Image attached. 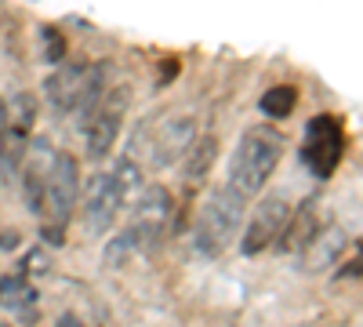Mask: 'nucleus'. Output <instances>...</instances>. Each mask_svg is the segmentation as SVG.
Instances as JSON below:
<instances>
[{
  "label": "nucleus",
  "instance_id": "1",
  "mask_svg": "<svg viewBox=\"0 0 363 327\" xmlns=\"http://www.w3.org/2000/svg\"><path fill=\"white\" fill-rule=\"evenodd\" d=\"M284 145L287 138L269 128V124H258V128H247L244 138H240L236 153H233V164H229V189L240 193L244 200H251L255 193H262L265 178L272 174V167L280 164L284 157Z\"/></svg>",
  "mask_w": 363,
  "mask_h": 327
},
{
  "label": "nucleus",
  "instance_id": "2",
  "mask_svg": "<svg viewBox=\"0 0 363 327\" xmlns=\"http://www.w3.org/2000/svg\"><path fill=\"white\" fill-rule=\"evenodd\" d=\"M80 200V164L73 153H55L51 171L44 178V204H40V236L55 248L66 244V222Z\"/></svg>",
  "mask_w": 363,
  "mask_h": 327
},
{
  "label": "nucleus",
  "instance_id": "3",
  "mask_svg": "<svg viewBox=\"0 0 363 327\" xmlns=\"http://www.w3.org/2000/svg\"><path fill=\"white\" fill-rule=\"evenodd\" d=\"M244 215H247V200L240 193H233L229 186L211 193L200 218H196V229H193L196 255H203V258L222 255L229 248V240L236 236V229L244 226Z\"/></svg>",
  "mask_w": 363,
  "mask_h": 327
},
{
  "label": "nucleus",
  "instance_id": "4",
  "mask_svg": "<svg viewBox=\"0 0 363 327\" xmlns=\"http://www.w3.org/2000/svg\"><path fill=\"white\" fill-rule=\"evenodd\" d=\"M342 150H345V131H342V121L338 116H313L309 128H306V145H301V160L313 167V174L320 178H330V171L338 167L342 160Z\"/></svg>",
  "mask_w": 363,
  "mask_h": 327
},
{
  "label": "nucleus",
  "instance_id": "5",
  "mask_svg": "<svg viewBox=\"0 0 363 327\" xmlns=\"http://www.w3.org/2000/svg\"><path fill=\"white\" fill-rule=\"evenodd\" d=\"M171 211H174L171 193L164 186H145V193L135 204V218L128 226V233L135 236V248L138 251H149L164 236V229L171 222Z\"/></svg>",
  "mask_w": 363,
  "mask_h": 327
},
{
  "label": "nucleus",
  "instance_id": "6",
  "mask_svg": "<svg viewBox=\"0 0 363 327\" xmlns=\"http://www.w3.org/2000/svg\"><path fill=\"white\" fill-rule=\"evenodd\" d=\"M291 211H294V204H291L287 193H269V196L262 200V207H258L255 222L247 226L244 240H240V251H244V255H262V251L280 236V229L287 226Z\"/></svg>",
  "mask_w": 363,
  "mask_h": 327
},
{
  "label": "nucleus",
  "instance_id": "7",
  "mask_svg": "<svg viewBox=\"0 0 363 327\" xmlns=\"http://www.w3.org/2000/svg\"><path fill=\"white\" fill-rule=\"evenodd\" d=\"M131 102V92L128 87H116V92H106V102L102 109L95 113V121L87 124V157L91 160H102L109 150H113V142L120 135V124H124V109Z\"/></svg>",
  "mask_w": 363,
  "mask_h": 327
},
{
  "label": "nucleus",
  "instance_id": "8",
  "mask_svg": "<svg viewBox=\"0 0 363 327\" xmlns=\"http://www.w3.org/2000/svg\"><path fill=\"white\" fill-rule=\"evenodd\" d=\"M120 204H124V193L113 182V174H91L84 189V229L91 236H102L113 226Z\"/></svg>",
  "mask_w": 363,
  "mask_h": 327
},
{
  "label": "nucleus",
  "instance_id": "9",
  "mask_svg": "<svg viewBox=\"0 0 363 327\" xmlns=\"http://www.w3.org/2000/svg\"><path fill=\"white\" fill-rule=\"evenodd\" d=\"M193 142H196V121H193V116H174V121H164L157 138H153V164L157 167H171L174 160H182L189 153Z\"/></svg>",
  "mask_w": 363,
  "mask_h": 327
},
{
  "label": "nucleus",
  "instance_id": "10",
  "mask_svg": "<svg viewBox=\"0 0 363 327\" xmlns=\"http://www.w3.org/2000/svg\"><path fill=\"white\" fill-rule=\"evenodd\" d=\"M349 248V233L342 226H323L313 233V240L301 248V273H323L330 270L342 251Z\"/></svg>",
  "mask_w": 363,
  "mask_h": 327
},
{
  "label": "nucleus",
  "instance_id": "11",
  "mask_svg": "<svg viewBox=\"0 0 363 327\" xmlns=\"http://www.w3.org/2000/svg\"><path fill=\"white\" fill-rule=\"evenodd\" d=\"M102 102H106V62H91L87 73H84V84H80V95H77V102L69 109L73 124L80 131H87V124L95 121V113L102 109Z\"/></svg>",
  "mask_w": 363,
  "mask_h": 327
},
{
  "label": "nucleus",
  "instance_id": "12",
  "mask_svg": "<svg viewBox=\"0 0 363 327\" xmlns=\"http://www.w3.org/2000/svg\"><path fill=\"white\" fill-rule=\"evenodd\" d=\"M316 229H320V222H316V200H306L301 207H294V211H291L287 226L280 229V236H277L272 244H277L280 255L301 251V248L313 240V233H316Z\"/></svg>",
  "mask_w": 363,
  "mask_h": 327
},
{
  "label": "nucleus",
  "instance_id": "13",
  "mask_svg": "<svg viewBox=\"0 0 363 327\" xmlns=\"http://www.w3.org/2000/svg\"><path fill=\"white\" fill-rule=\"evenodd\" d=\"M84 73H87V66L84 62H73V66H58L44 80V95L55 106V113H69L73 109V102L80 95V84H84Z\"/></svg>",
  "mask_w": 363,
  "mask_h": 327
},
{
  "label": "nucleus",
  "instance_id": "14",
  "mask_svg": "<svg viewBox=\"0 0 363 327\" xmlns=\"http://www.w3.org/2000/svg\"><path fill=\"white\" fill-rule=\"evenodd\" d=\"M26 150H29V135L18 131V128H8L4 142H0V182H11V178L22 171Z\"/></svg>",
  "mask_w": 363,
  "mask_h": 327
},
{
  "label": "nucleus",
  "instance_id": "15",
  "mask_svg": "<svg viewBox=\"0 0 363 327\" xmlns=\"http://www.w3.org/2000/svg\"><path fill=\"white\" fill-rule=\"evenodd\" d=\"M215 157H218V138H215V135L196 138V142L189 145V153H186V164H182V174H186V182H189V186H196L200 178L211 171Z\"/></svg>",
  "mask_w": 363,
  "mask_h": 327
},
{
  "label": "nucleus",
  "instance_id": "16",
  "mask_svg": "<svg viewBox=\"0 0 363 327\" xmlns=\"http://www.w3.org/2000/svg\"><path fill=\"white\" fill-rule=\"evenodd\" d=\"M294 106H298V92L291 84L269 87V92H262V99H258V109L269 116V121H284V116H291Z\"/></svg>",
  "mask_w": 363,
  "mask_h": 327
},
{
  "label": "nucleus",
  "instance_id": "17",
  "mask_svg": "<svg viewBox=\"0 0 363 327\" xmlns=\"http://www.w3.org/2000/svg\"><path fill=\"white\" fill-rule=\"evenodd\" d=\"M37 302V287L29 284L26 277H4L0 280V306L4 309H29Z\"/></svg>",
  "mask_w": 363,
  "mask_h": 327
},
{
  "label": "nucleus",
  "instance_id": "18",
  "mask_svg": "<svg viewBox=\"0 0 363 327\" xmlns=\"http://www.w3.org/2000/svg\"><path fill=\"white\" fill-rule=\"evenodd\" d=\"M4 109H8V128H18L29 135V128L37 121V99L29 92H18L11 102H4Z\"/></svg>",
  "mask_w": 363,
  "mask_h": 327
},
{
  "label": "nucleus",
  "instance_id": "19",
  "mask_svg": "<svg viewBox=\"0 0 363 327\" xmlns=\"http://www.w3.org/2000/svg\"><path fill=\"white\" fill-rule=\"evenodd\" d=\"M138 248H135V236L124 229V233H116L113 240L106 244V255H102V262H106V270H120V265H128V258L135 255Z\"/></svg>",
  "mask_w": 363,
  "mask_h": 327
},
{
  "label": "nucleus",
  "instance_id": "20",
  "mask_svg": "<svg viewBox=\"0 0 363 327\" xmlns=\"http://www.w3.org/2000/svg\"><path fill=\"white\" fill-rule=\"evenodd\" d=\"M113 182L120 186V193H128V189H138L142 186V167L135 157H120L116 160V171H113Z\"/></svg>",
  "mask_w": 363,
  "mask_h": 327
},
{
  "label": "nucleus",
  "instance_id": "21",
  "mask_svg": "<svg viewBox=\"0 0 363 327\" xmlns=\"http://www.w3.org/2000/svg\"><path fill=\"white\" fill-rule=\"evenodd\" d=\"M51 273V255L44 248H33L29 255H22V265H18V277H48Z\"/></svg>",
  "mask_w": 363,
  "mask_h": 327
},
{
  "label": "nucleus",
  "instance_id": "22",
  "mask_svg": "<svg viewBox=\"0 0 363 327\" xmlns=\"http://www.w3.org/2000/svg\"><path fill=\"white\" fill-rule=\"evenodd\" d=\"M62 55H66V37L58 33V29H44V62H51V66H58L62 62Z\"/></svg>",
  "mask_w": 363,
  "mask_h": 327
},
{
  "label": "nucleus",
  "instance_id": "23",
  "mask_svg": "<svg viewBox=\"0 0 363 327\" xmlns=\"http://www.w3.org/2000/svg\"><path fill=\"white\" fill-rule=\"evenodd\" d=\"M0 248H4V251L18 248V233L15 229H4V233H0Z\"/></svg>",
  "mask_w": 363,
  "mask_h": 327
},
{
  "label": "nucleus",
  "instance_id": "24",
  "mask_svg": "<svg viewBox=\"0 0 363 327\" xmlns=\"http://www.w3.org/2000/svg\"><path fill=\"white\" fill-rule=\"evenodd\" d=\"M55 327H84V323H80V316H77V313H62Z\"/></svg>",
  "mask_w": 363,
  "mask_h": 327
},
{
  "label": "nucleus",
  "instance_id": "25",
  "mask_svg": "<svg viewBox=\"0 0 363 327\" xmlns=\"http://www.w3.org/2000/svg\"><path fill=\"white\" fill-rule=\"evenodd\" d=\"M4 131H8V109L0 102V142H4Z\"/></svg>",
  "mask_w": 363,
  "mask_h": 327
}]
</instances>
